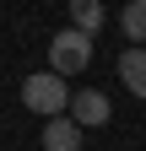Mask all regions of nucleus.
<instances>
[{
	"mask_svg": "<svg viewBox=\"0 0 146 151\" xmlns=\"http://www.w3.org/2000/svg\"><path fill=\"white\" fill-rule=\"evenodd\" d=\"M87 65H92V38H81V32H54L49 38V76H81Z\"/></svg>",
	"mask_w": 146,
	"mask_h": 151,
	"instance_id": "nucleus-1",
	"label": "nucleus"
},
{
	"mask_svg": "<svg viewBox=\"0 0 146 151\" xmlns=\"http://www.w3.org/2000/svg\"><path fill=\"white\" fill-rule=\"evenodd\" d=\"M43 151H81V129L65 119H43Z\"/></svg>",
	"mask_w": 146,
	"mask_h": 151,
	"instance_id": "nucleus-5",
	"label": "nucleus"
},
{
	"mask_svg": "<svg viewBox=\"0 0 146 151\" xmlns=\"http://www.w3.org/2000/svg\"><path fill=\"white\" fill-rule=\"evenodd\" d=\"M119 32L130 38V49H146V0H130L119 11Z\"/></svg>",
	"mask_w": 146,
	"mask_h": 151,
	"instance_id": "nucleus-7",
	"label": "nucleus"
},
{
	"mask_svg": "<svg viewBox=\"0 0 146 151\" xmlns=\"http://www.w3.org/2000/svg\"><path fill=\"white\" fill-rule=\"evenodd\" d=\"M108 22V11H103V0H70V32H81V38H92L98 27Z\"/></svg>",
	"mask_w": 146,
	"mask_h": 151,
	"instance_id": "nucleus-6",
	"label": "nucleus"
},
{
	"mask_svg": "<svg viewBox=\"0 0 146 151\" xmlns=\"http://www.w3.org/2000/svg\"><path fill=\"white\" fill-rule=\"evenodd\" d=\"M119 81L130 97H146V49H124L119 54Z\"/></svg>",
	"mask_w": 146,
	"mask_h": 151,
	"instance_id": "nucleus-4",
	"label": "nucleus"
},
{
	"mask_svg": "<svg viewBox=\"0 0 146 151\" xmlns=\"http://www.w3.org/2000/svg\"><path fill=\"white\" fill-rule=\"evenodd\" d=\"M22 103L33 108V113H43V119H60V113L70 108V86L60 81V76H38V70H33L27 76V81H22Z\"/></svg>",
	"mask_w": 146,
	"mask_h": 151,
	"instance_id": "nucleus-2",
	"label": "nucleus"
},
{
	"mask_svg": "<svg viewBox=\"0 0 146 151\" xmlns=\"http://www.w3.org/2000/svg\"><path fill=\"white\" fill-rule=\"evenodd\" d=\"M70 124H76L81 129V135H87V129H98V124H108V113H114V103H108L103 97V92L98 86H81V92H70Z\"/></svg>",
	"mask_w": 146,
	"mask_h": 151,
	"instance_id": "nucleus-3",
	"label": "nucleus"
}]
</instances>
